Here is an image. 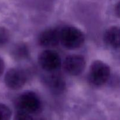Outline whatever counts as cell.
<instances>
[{
	"label": "cell",
	"instance_id": "obj_1",
	"mask_svg": "<svg viewBox=\"0 0 120 120\" xmlns=\"http://www.w3.org/2000/svg\"><path fill=\"white\" fill-rule=\"evenodd\" d=\"M60 42L68 49H76L84 44L85 36L83 32L73 26L60 28Z\"/></svg>",
	"mask_w": 120,
	"mask_h": 120
},
{
	"label": "cell",
	"instance_id": "obj_2",
	"mask_svg": "<svg viewBox=\"0 0 120 120\" xmlns=\"http://www.w3.org/2000/svg\"><path fill=\"white\" fill-rule=\"evenodd\" d=\"M15 106L18 111H23L29 114H35L41 111L42 104L37 94L34 91H26L17 97Z\"/></svg>",
	"mask_w": 120,
	"mask_h": 120
},
{
	"label": "cell",
	"instance_id": "obj_3",
	"mask_svg": "<svg viewBox=\"0 0 120 120\" xmlns=\"http://www.w3.org/2000/svg\"><path fill=\"white\" fill-rule=\"evenodd\" d=\"M111 70L109 66L101 60H95L91 63L89 73V79L95 86H101L110 78Z\"/></svg>",
	"mask_w": 120,
	"mask_h": 120
},
{
	"label": "cell",
	"instance_id": "obj_4",
	"mask_svg": "<svg viewBox=\"0 0 120 120\" xmlns=\"http://www.w3.org/2000/svg\"><path fill=\"white\" fill-rule=\"evenodd\" d=\"M38 63L42 69L48 72L53 73L60 68L62 60L58 53L53 50L47 49L39 53Z\"/></svg>",
	"mask_w": 120,
	"mask_h": 120
},
{
	"label": "cell",
	"instance_id": "obj_5",
	"mask_svg": "<svg viewBox=\"0 0 120 120\" xmlns=\"http://www.w3.org/2000/svg\"><path fill=\"white\" fill-rule=\"evenodd\" d=\"M27 77L24 70L19 68H11L6 73L4 77L5 85L12 90H18L26 84Z\"/></svg>",
	"mask_w": 120,
	"mask_h": 120
},
{
	"label": "cell",
	"instance_id": "obj_6",
	"mask_svg": "<svg viewBox=\"0 0 120 120\" xmlns=\"http://www.w3.org/2000/svg\"><path fill=\"white\" fill-rule=\"evenodd\" d=\"M86 66L84 57L80 55H71L67 56L63 62V68L68 75L77 76L84 71Z\"/></svg>",
	"mask_w": 120,
	"mask_h": 120
},
{
	"label": "cell",
	"instance_id": "obj_7",
	"mask_svg": "<svg viewBox=\"0 0 120 120\" xmlns=\"http://www.w3.org/2000/svg\"><path fill=\"white\" fill-rule=\"evenodd\" d=\"M60 29L49 28L43 30L38 37V42L43 47L56 46L60 42Z\"/></svg>",
	"mask_w": 120,
	"mask_h": 120
},
{
	"label": "cell",
	"instance_id": "obj_8",
	"mask_svg": "<svg viewBox=\"0 0 120 120\" xmlns=\"http://www.w3.org/2000/svg\"><path fill=\"white\" fill-rule=\"evenodd\" d=\"M104 41L113 49H119L120 46V28L117 26L110 27L104 34Z\"/></svg>",
	"mask_w": 120,
	"mask_h": 120
},
{
	"label": "cell",
	"instance_id": "obj_9",
	"mask_svg": "<svg viewBox=\"0 0 120 120\" xmlns=\"http://www.w3.org/2000/svg\"><path fill=\"white\" fill-rule=\"evenodd\" d=\"M46 84L52 92L59 94L62 93L66 87V83L62 76L52 74L46 78Z\"/></svg>",
	"mask_w": 120,
	"mask_h": 120
},
{
	"label": "cell",
	"instance_id": "obj_10",
	"mask_svg": "<svg viewBox=\"0 0 120 120\" xmlns=\"http://www.w3.org/2000/svg\"><path fill=\"white\" fill-rule=\"evenodd\" d=\"M10 39V34L4 27H0V48L5 45Z\"/></svg>",
	"mask_w": 120,
	"mask_h": 120
},
{
	"label": "cell",
	"instance_id": "obj_11",
	"mask_svg": "<svg viewBox=\"0 0 120 120\" xmlns=\"http://www.w3.org/2000/svg\"><path fill=\"white\" fill-rule=\"evenodd\" d=\"M11 111L7 105L0 104V120H11Z\"/></svg>",
	"mask_w": 120,
	"mask_h": 120
},
{
	"label": "cell",
	"instance_id": "obj_12",
	"mask_svg": "<svg viewBox=\"0 0 120 120\" xmlns=\"http://www.w3.org/2000/svg\"><path fill=\"white\" fill-rule=\"evenodd\" d=\"M13 120H34L29 114L21 111H18Z\"/></svg>",
	"mask_w": 120,
	"mask_h": 120
},
{
	"label": "cell",
	"instance_id": "obj_13",
	"mask_svg": "<svg viewBox=\"0 0 120 120\" xmlns=\"http://www.w3.org/2000/svg\"><path fill=\"white\" fill-rule=\"evenodd\" d=\"M5 69V63L2 58L0 57V76L3 74Z\"/></svg>",
	"mask_w": 120,
	"mask_h": 120
},
{
	"label": "cell",
	"instance_id": "obj_14",
	"mask_svg": "<svg viewBox=\"0 0 120 120\" xmlns=\"http://www.w3.org/2000/svg\"><path fill=\"white\" fill-rule=\"evenodd\" d=\"M115 12L117 14V16L119 17L120 16V4L119 2L117 3V4L116 5V7H115Z\"/></svg>",
	"mask_w": 120,
	"mask_h": 120
}]
</instances>
